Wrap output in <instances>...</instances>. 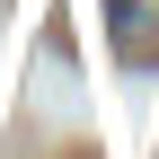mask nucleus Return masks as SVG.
I'll return each instance as SVG.
<instances>
[{"mask_svg": "<svg viewBox=\"0 0 159 159\" xmlns=\"http://www.w3.org/2000/svg\"><path fill=\"white\" fill-rule=\"evenodd\" d=\"M106 35H115V53L133 71L159 62V0H106Z\"/></svg>", "mask_w": 159, "mask_h": 159, "instance_id": "1", "label": "nucleus"}]
</instances>
